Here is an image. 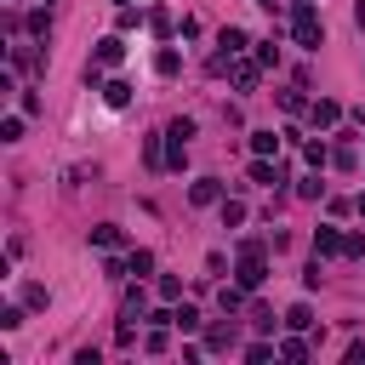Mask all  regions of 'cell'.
Returning a JSON list of instances; mask_svg holds the SVG:
<instances>
[{"label":"cell","instance_id":"2e32d148","mask_svg":"<svg viewBox=\"0 0 365 365\" xmlns=\"http://www.w3.org/2000/svg\"><path fill=\"white\" fill-rule=\"evenodd\" d=\"M274 354H280V348H268V343H251V348H246V359H251V365H268Z\"/></svg>","mask_w":365,"mask_h":365},{"label":"cell","instance_id":"4fadbf2b","mask_svg":"<svg viewBox=\"0 0 365 365\" xmlns=\"http://www.w3.org/2000/svg\"><path fill=\"white\" fill-rule=\"evenodd\" d=\"M280 359H291V365L308 359V343H303V337H286V343H280Z\"/></svg>","mask_w":365,"mask_h":365},{"label":"cell","instance_id":"44dd1931","mask_svg":"<svg viewBox=\"0 0 365 365\" xmlns=\"http://www.w3.org/2000/svg\"><path fill=\"white\" fill-rule=\"evenodd\" d=\"M29 29L34 34H52V12H29Z\"/></svg>","mask_w":365,"mask_h":365},{"label":"cell","instance_id":"8992f818","mask_svg":"<svg viewBox=\"0 0 365 365\" xmlns=\"http://www.w3.org/2000/svg\"><path fill=\"white\" fill-rule=\"evenodd\" d=\"M308 114H314V126H337V120H343V109H337L331 98H319V103H314Z\"/></svg>","mask_w":365,"mask_h":365},{"label":"cell","instance_id":"277c9868","mask_svg":"<svg viewBox=\"0 0 365 365\" xmlns=\"http://www.w3.org/2000/svg\"><path fill=\"white\" fill-rule=\"evenodd\" d=\"M217 194H223V182H217V177H200L194 189H189V200H194V206H211Z\"/></svg>","mask_w":365,"mask_h":365},{"label":"cell","instance_id":"e0dca14e","mask_svg":"<svg viewBox=\"0 0 365 365\" xmlns=\"http://www.w3.org/2000/svg\"><path fill=\"white\" fill-rule=\"evenodd\" d=\"M257 63H263V69H274V63H280V46L263 40V46H257Z\"/></svg>","mask_w":365,"mask_h":365},{"label":"cell","instance_id":"7402d4cb","mask_svg":"<svg viewBox=\"0 0 365 365\" xmlns=\"http://www.w3.org/2000/svg\"><path fill=\"white\" fill-rule=\"evenodd\" d=\"M303 154H308V166H326V160H331V149H326V143H308Z\"/></svg>","mask_w":365,"mask_h":365},{"label":"cell","instance_id":"8fae6325","mask_svg":"<svg viewBox=\"0 0 365 365\" xmlns=\"http://www.w3.org/2000/svg\"><path fill=\"white\" fill-rule=\"evenodd\" d=\"M286 326H291V331H308V326H314V308H308V303H297V308L286 314Z\"/></svg>","mask_w":365,"mask_h":365},{"label":"cell","instance_id":"52a82bcc","mask_svg":"<svg viewBox=\"0 0 365 365\" xmlns=\"http://www.w3.org/2000/svg\"><path fill=\"white\" fill-rule=\"evenodd\" d=\"M217 46H223V58L246 52V29H223V34H217Z\"/></svg>","mask_w":365,"mask_h":365},{"label":"cell","instance_id":"5bb4252c","mask_svg":"<svg viewBox=\"0 0 365 365\" xmlns=\"http://www.w3.org/2000/svg\"><path fill=\"white\" fill-rule=\"evenodd\" d=\"M137 280H143V274H154V251H131V263H126Z\"/></svg>","mask_w":365,"mask_h":365},{"label":"cell","instance_id":"d4e9b609","mask_svg":"<svg viewBox=\"0 0 365 365\" xmlns=\"http://www.w3.org/2000/svg\"><path fill=\"white\" fill-rule=\"evenodd\" d=\"M154 69H160V74H177V52H171V46H166V52L154 58Z\"/></svg>","mask_w":365,"mask_h":365},{"label":"cell","instance_id":"4316f807","mask_svg":"<svg viewBox=\"0 0 365 365\" xmlns=\"http://www.w3.org/2000/svg\"><path fill=\"white\" fill-rule=\"evenodd\" d=\"M257 6H263V12H280V0H257Z\"/></svg>","mask_w":365,"mask_h":365},{"label":"cell","instance_id":"ac0fdd59","mask_svg":"<svg viewBox=\"0 0 365 365\" xmlns=\"http://www.w3.org/2000/svg\"><path fill=\"white\" fill-rule=\"evenodd\" d=\"M223 223H228V228L246 223V206H240V200H223Z\"/></svg>","mask_w":365,"mask_h":365},{"label":"cell","instance_id":"9a60e30c","mask_svg":"<svg viewBox=\"0 0 365 365\" xmlns=\"http://www.w3.org/2000/svg\"><path fill=\"white\" fill-rule=\"evenodd\" d=\"M257 69H263V63H240V69H234V86L251 91V86H257Z\"/></svg>","mask_w":365,"mask_h":365},{"label":"cell","instance_id":"9c48e42d","mask_svg":"<svg viewBox=\"0 0 365 365\" xmlns=\"http://www.w3.org/2000/svg\"><path fill=\"white\" fill-rule=\"evenodd\" d=\"M103 98H109V109H126V103H131V86H126V80H109Z\"/></svg>","mask_w":365,"mask_h":365},{"label":"cell","instance_id":"484cf974","mask_svg":"<svg viewBox=\"0 0 365 365\" xmlns=\"http://www.w3.org/2000/svg\"><path fill=\"white\" fill-rule=\"evenodd\" d=\"M365 251V234H343V257H359Z\"/></svg>","mask_w":365,"mask_h":365},{"label":"cell","instance_id":"ba28073f","mask_svg":"<svg viewBox=\"0 0 365 365\" xmlns=\"http://www.w3.org/2000/svg\"><path fill=\"white\" fill-rule=\"evenodd\" d=\"M251 154H280V137H274V131H251Z\"/></svg>","mask_w":365,"mask_h":365},{"label":"cell","instance_id":"603a6c76","mask_svg":"<svg viewBox=\"0 0 365 365\" xmlns=\"http://www.w3.org/2000/svg\"><path fill=\"white\" fill-rule=\"evenodd\" d=\"M206 343H211V348H234V331H228V326H217V331H211Z\"/></svg>","mask_w":365,"mask_h":365},{"label":"cell","instance_id":"7c38bea8","mask_svg":"<svg viewBox=\"0 0 365 365\" xmlns=\"http://www.w3.org/2000/svg\"><path fill=\"white\" fill-rule=\"evenodd\" d=\"M251 182H263V189H274V182H280V171H274L263 154H257V166H251Z\"/></svg>","mask_w":365,"mask_h":365},{"label":"cell","instance_id":"7a4b0ae2","mask_svg":"<svg viewBox=\"0 0 365 365\" xmlns=\"http://www.w3.org/2000/svg\"><path fill=\"white\" fill-rule=\"evenodd\" d=\"M234 274H240V286H246V291H257V286L268 280V263H263V246H257V240L240 246V268H234Z\"/></svg>","mask_w":365,"mask_h":365},{"label":"cell","instance_id":"30bf717a","mask_svg":"<svg viewBox=\"0 0 365 365\" xmlns=\"http://www.w3.org/2000/svg\"><path fill=\"white\" fill-rule=\"evenodd\" d=\"M120 58H126V40H103V46H98V63H109V69H114Z\"/></svg>","mask_w":365,"mask_h":365},{"label":"cell","instance_id":"ffe728a7","mask_svg":"<svg viewBox=\"0 0 365 365\" xmlns=\"http://www.w3.org/2000/svg\"><path fill=\"white\" fill-rule=\"evenodd\" d=\"M143 348H149V354H166V326H154V331L143 337Z\"/></svg>","mask_w":365,"mask_h":365},{"label":"cell","instance_id":"6da1fadb","mask_svg":"<svg viewBox=\"0 0 365 365\" xmlns=\"http://www.w3.org/2000/svg\"><path fill=\"white\" fill-rule=\"evenodd\" d=\"M291 40L303 46V52H319V40H326V23H319L314 0H297V12H291Z\"/></svg>","mask_w":365,"mask_h":365},{"label":"cell","instance_id":"83f0119b","mask_svg":"<svg viewBox=\"0 0 365 365\" xmlns=\"http://www.w3.org/2000/svg\"><path fill=\"white\" fill-rule=\"evenodd\" d=\"M359 211H365V200H359Z\"/></svg>","mask_w":365,"mask_h":365},{"label":"cell","instance_id":"cb8c5ba5","mask_svg":"<svg viewBox=\"0 0 365 365\" xmlns=\"http://www.w3.org/2000/svg\"><path fill=\"white\" fill-rule=\"evenodd\" d=\"M177 291H182V280H177V274H166V280H160V297H166V303H177Z\"/></svg>","mask_w":365,"mask_h":365},{"label":"cell","instance_id":"5b68a950","mask_svg":"<svg viewBox=\"0 0 365 365\" xmlns=\"http://www.w3.org/2000/svg\"><path fill=\"white\" fill-rule=\"evenodd\" d=\"M120 240H126V234H120L114 223H98V228H91V246H103V251H114Z\"/></svg>","mask_w":365,"mask_h":365},{"label":"cell","instance_id":"3957f363","mask_svg":"<svg viewBox=\"0 0 365 365\" xmlns=\"http://www.w3.org/2000/svg\"><path fill=\"white\" fill-rule=\"evenodd\" d=\"M314 251L319 257H337L343 251V234H337V228H314Z\"/></svg>","mask_w":365,"mask_h":365},{"label":"cell","instance_id":"d6986e66","mask_svg":"<svg viewBox=\"0 0 365 365\" xmlns=\"http://www.w3.org/2000/svg\"><path fill=\"white\" fill-rule=\"evenodd\" d=\"M240 291H246V286H223V291H217V303H223L228 314H234V308H240Z\"/></svg>","mask_w":365,"mask_h":365}]
</instances>
